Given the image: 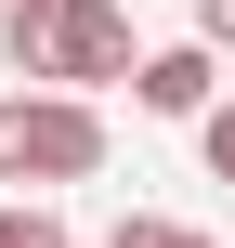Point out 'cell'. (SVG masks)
I'll return each mask as SVG.
<instances>
[{"label": "cell", "instance_id": "cell-6", "mask_svg": "<svg viewBox=\"0 0 235 248\" xmlns=\"http://www.w3.org/2000/svg\"><path fill=\"white\" fill-rule=\"evenodd\" d=\"M196 157H209V183H235V105H209V118H196Z\"/></svg>", "mask_w": 235, "mask_h": 248}, {"label": "cell", "instance_id": "cell-5", "mask_svg": "<svg viewBox=\"0 0 235 248\" xmlns=\"http://www.w3.org/2000/svg\"><path fill=\"white\" fill-rule=\"evenodd\" d=\"M0 248H78V235H65L52 209H26V196H13V209H0Z\"/></svg>", "mask_w": 235, "mask_h": 248}, {"label": "cell", "instance_id": "cell-2", "mask_svg": "<svg viewBox=\"0 0 235 248\" xmlns=\"http://www.w3.org/2000/svg\"><path fill=\"white\" fill-rule=\"evenodd\" d=\"M92 170H105L92 92H13L0 105V183H92Z\"/></svg>", "mask_w": 235, "mask_h": 248}, {"label": "cell", "instance_id": "cell-1", "mask_svg": "<svg viewBox=\"0 0 235 248\" xmlns=\"http://www.w3.org/2000/svg\"><path fill=\"white\" fill-rule=\"evenodd\" d=\"M0 52H13L26 78H52V92H105V78L144 65L118 0H13V13H0Z\"/></svg>", "mask_w": 235, "mask_h": 248}, {"label": "cell", "instance_id": "cell-7", "mask_svg": "<svg viewBox=\"0 0 235 248\" xmlns=\"http://www.w3.org/2000/svg\"><path fill=\"white\" fill-rule=\"evenodd\" d=\"M196 39H209V52H235V0H196Z\"/></svg>", "mask_w": 235, "mask_h": 248}, {"label": "cell", "instance_id": "cell-3", "mask_svg": "<svg viewBox=\"0 0 235 248\" xmlns=\"http://www.w3.org/2000/svg\"><path fill=\"white\" fill-rule=\"evenodd\" d=\"M131 105H144V118H209V39L144 52V65H131Z\"/></svg>", "mask_w": 235, "mask_h": 248}, {"label": "cell", "instance_id": "cell-4", "mask_svg": "<svg viewBox=\"0 0 235 248\" xmlns=\"http://www.w3.org/2000/svg\"><path fill=\"white\" fill-rule=\"evenodd\" d=\"M105 248H209V235H196V222H170V209H131Z\"/></svg>", "mask_w": 235, "mask_h": 248}]
</instances>
